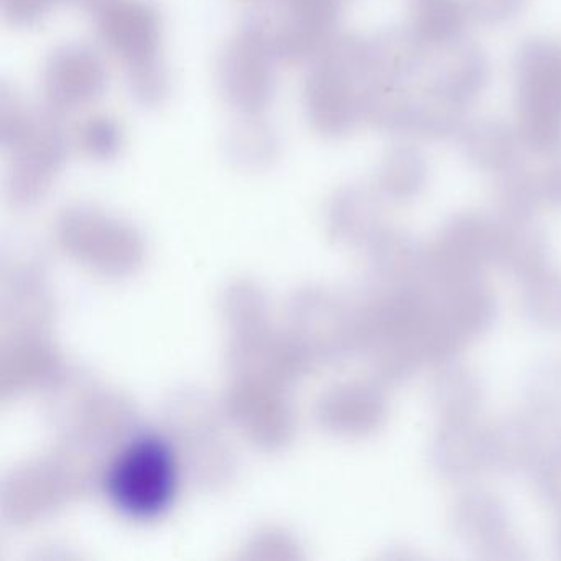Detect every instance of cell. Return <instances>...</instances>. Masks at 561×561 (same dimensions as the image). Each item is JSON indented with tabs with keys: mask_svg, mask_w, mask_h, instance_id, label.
<instances>
[{
	"mask_svg": "<svg viewBox=\"0 0 561 561\" xmlns=\"http://www.w3.org/2000/svg\"><path fill=\"white\" fill-rule=\"evenodd\" d=\"M484 400L481 379L471 367L449 363L438 367L430 389L433 412L443 422L474 420Z\"/></svg>",
	"mask_w": 561,
	"mask_h": 561,
	"instance_id": "cell-19",
	"label": "cell"
},
{
	"mask_svg": "<svg viewBox=\"0 0 561 561\" xmlns=\"http://www.w3.org/2000/svg\"><path fill=\"white\" fill-rule=\"evenodd\" d=\"M525 0H466L469 15L485 25H501L517 18Z\"/></svg>",
	"mask_w": 561,
	"mask_h": 561,
	"instance_id": "cell-30",
	"label": "cell"
},
{
	"mask_svg": "<svg viewBox=\"0 0 561 561\" xmlns=\"http://www.w3.org/2000/svg\"><path fill=\"white\" fill-rule=\"evenodd\" d=\"M369 84L366 37H337L314 58L305 81V116L313 130L328 139L353 133L364 121Z\"/></svg>",
	"mask_w": 561,
	"mask_h": 561,
	"instance_id": "cell-2",
	"label": "cell"
},
{
	"mask_svg": "<svg viewBox=\"0 0 561 561\" xmlns=\"http://www.w3.org/2000/svg\"><path fill=\"white\" fill-rule=\"evenodd\" d=\"M370 83L410 84L428 67L430 48L412 28H387L366 37Z\"/></svg>",
	"mask_w": 561,
	"mask_h": 561,
	"instance_id": "cell-14",
	"label": "cell"
},
{
	"mask_svg": "<svg viewBox=\"0 0 561 561\" xmlns=\"http://www.w3.org/2000/svg\"><path fill=\"white\" fill-rule=\"evenodd\" d=\"M436 50L438 54L430 58L426 67V88L468 110L488 87V57L479 45L465 38Z\"/></svg>",
	"mask_w": 561,
	"mask_h": 561,
	"instance_id": "cell-11",
	"label": "cell"
},
{
	"mask_svg": "<svg viewBox=\"0 0 561 561\" xmlns=\"http://www.w3.org/2000/svg\"><path fill=\"white\" fill-rule=\"evenodd\" d=\"M497 219L479 211L451 216L428 248V272L423 287L428 290L481 277L494 262Z\"/></svg>",
	"mask_w": 561,
	"mask_h": 561,
	"instance_id": "cell-7",
	"label": "cell"
},
{
	"mask_svg": "<svg viewBox=\"0 0 561 561\" xmlns=\"http://www.w3.org/2000/svg\"><path fill=\"white\" fill-rule=\"evenodd\" d=\"M106 88V64L90 45H61L45 61L42 73L45 106L60 116L96 103Z\"/></svg>",
	"mask_w": 561,
	"mask_h": 561,
	"instance_id": "cell-9",
	"label": "cell"
},
{
	"mask_svg": "<svg viewBox=\"0 0 561 561\" xmlns=\"http://www.w3.org/2000/svg\"><path fill=\"white\" fill-rule=\"evenodd\" d=\"M60 114L32 110L2 88L0 146L11 156L12 188L27 196L47 188L70 153V136Z\"/></svg>",
	"mask_w": 561,
	"mask_h": 561,
	"instance_id": "cell-5",
	"label": "cell"
},
{
	"mask_svg": "<svg viewBox=\"0 0 561 561\" xmlns=\"http://www.w3.org/2000/svg\"><path fill=\"white\" fill-rule=\"evenodd\" d=\"M468 18L462 0H415L409 27L433 50L461 41Z\"/></svg>",
	"mask_w": 561,
	"mask_h": 561,
	"instance_id": "cell-21",
	"label": "cell"
},
{
	"mask_svg": "<svg viewBox=\"0 0 561 561\" xmlns=\"http://www.w3.org/2000/svg\"><path fill=\"white\" fill-rule=\"evenodd\" d=\"M123 129L116 119L107 116L91 117L78 130V144L91 159H114L123 149Z\"/></svg>",
	"mask_w": 561,
	"mask_h": 561,
	"instance_id": "cell-27",
	"label": "cell"
},
{
	"mask_svg": "<svg viewBox=\"0 0 561 561\" xmlns=\"http://www.w3.org/2000/svg\"><path fill=\"white\" fill-rule=\"evenodd\" d=\"M462 156L474 169L488 173L505 172L522 163V144L517 127L499 119L468 121L458 134Z\"/></svg>",
	"mask_w": 561,
	"mask_h": 561,
	"instance_id": "cell-15",
	"label": "cell"
},
{
	"mask_svg": "<svg viewBox=\"0 0 561 561\" xmlns=\"http://www.w3.org/2000/svg\"><path fill=\"white\" fill-rule=\"evenodd\" d=\"M534 472L538 495L550 507L561 511V443L541 455Z\"/></svg>",
	"mask_w": 561,
	"mask_h": 561,
	"instance_id": "cell-29",
	"label": "cell"
},
{
	"mask_svg": "<svg viewBox=\"0 0 561 561\" xmlns=\"http://www.w3.org/2000/svg\"><path fill=\"white\" fill-rule=\"evenodd\" d=\"M228 149L236 159L267 160L277 153V139L261 117H242L229 136Z\"/></svg>",
	"mask_w": 561,
	"mask_h": 561,
	"instance_id": "cell-26",
	"label": "cell"
},
{
	"mask_svg": "<svg viewBox=\"0 0 561 561\" xmlns=\"http://www.w3.org/2000/svg\"><path fill=\"white\" fill-rule=\"evenodd\" d=\"M374 267L390 288L425 285L428 248L410 232L380 231L374 238Z\"/></svg>",
	"mask_w": 561,
	"mask_h": 561,
	"instance_id": "cell-17",
	"label": "cell"
},
{
	"mask_svg": "<svg viewBox=\"0 0 561 561\" xmlns=\"http://www.w3.org/2000/svg\"><path fill=\"white\" fill-rule=\"evenodd\" d=\"M433 471L449 482H466L489 468L488 428L474 420L443 422L430 445Z\"/></svg>",
	"mask_w": 561,
	"mask_h": 561,
	"instance_id": "cell-12",
	"label": "cell"
},
{
	"mask_svg": "<svg viewBox=\"0 0 561 561\" xmlns=\"http://www.w3.org/2000/svg\"><path fill=\"white\" fill-rule=\"evenodd\" d=\"M101 44L119 58L127 90L139 106L159 107L169 98L163 64V22L150 0H100L93 9Z\"/></svg>",
	"mask_w": 561,
	"mask_h": 561,
	"instance_id": "cell-1",
	"label": "cell"
},
{
	"mask_svg": "<svg viewBox=\"0 0 561 561\" xmlns=\"http://www.w3.org/2000/svg\"><path fill=\"white\" fill-rule=\"evenodd\" d=\"M428 291L443 320L466 344L484 336L495 323L497 301L481 277L455 282Z\"/></svg>",
	"mask_w": 561,
	"mask_h": 561,
	"instance_id": "cell-13",
	"label": "cell"
},
{
	"mask_svg": "<svg viewBox=\"0 0 561 561\" xmlns=\"http://www.w3.org/2000/svg\"><path fill=\"white\" fill-rule=\"evenodd\" d=\"M540 379L531 387V403L541 409H560L561 407V369L548 367L540 374Z\"/></svg>",
	"mask_w": 561,
	"mask_h": 561,
	"instance_id": "cell-31",
	"label": "cell"
},
{
	"mask_svg": "<svg viewBox=\"0 0 561 561\" xmlns=\"http://www.w3.org/2000/svg\"><path fill=\"white\" fill-rule=\"evenodd\" d=\"M453 534L471 547L476 557L488 561H515L524 558L511 530L504 502L492 492H465L456 499L449 514Z\"/></svg>",
	"mask_w": 561,
	"mask_h": 561,
	"instance_id": "cell-10",
	"label": "cell"
},
{
	"mask_svg": "<svg viewBox=\"0 0 561 561\" xmlns=\"http://www.w3.org/2000/svg\"><path fill=\"white\" fill-rule=\"evenodd\" d=\"M252 2H254V0H252Z\"/></svg>",
	"mask_w": 561,
	"mask_h": 561,
	"instance_id": "cell-34",
	"label": "cell"
},
{
	"mask_svg": "<svg viewBox=\"0 0 561 561\" xmlns=\"http://www.w3.org/2000/svg\"><path fill=\"white\" fill-rule=\"evenodd\" d=\"M179 481L172 445L157 433H140L111 462L104 489L121 514L144 522L153 520L172 507Z\"/></svg>",
	"mask_w": 561,
	"mask_h": 561,
	"instance_id": "cell-4",
	"label": "cell"
},
{
	"mask_svg": "<svg viewBox=\"0 0 561 561\" xmlns=\"http://www.w3.org/2000/svg\"><path fill=\"white\" fill-rule=\"evenodd\" d=\"M65 2H75V4L93 9L100 0H0V9L9 24L15 27H34L57 5Z\"/></svg>",
	"mask_w": 561,
	"mask_h": 561,
	"instance_id": "cell-28",
	"label": "cell"
},
{
	"mask_svg": "<svg viewBox=\"0 0 561 561\" xmlns=\"http://www.w3.org/2000/svg\"><path fill=\"white\" fill-rule=\"evenodd\" d=\"M541 202H543V195H541L540 175H535L522 163L499 173L494 188L499 221L534 219Z\"/></svg>",
	"mask_w": 561,
	"mask_h": 561,
	"instance_id": "cell-22",
	"label": "cell"
},
{
	"mask_svg": "<svg viewBox=\"0 0 561 561\" xmlns=\"http://www.w3.org/2000/svg\"><path fill=\"white\" fill-rule=\"evenodd\" d=\"M557 548H558V554H560V558H561V522H560V525H558V530H557Z\"/></svg>",
	"mask_w": 561,
	"mask_h": 561,
	"instance_id": "cell-33",
	"label": "cell"
},
{
	"mask_svg": "<svg viewBox=\"0 0 561 561\" xmlns=\"http://www.w3.org/2000/svg\"><path fill=\"white\" fill-rule=\"evenodd\" d=\"M376 367L380 379L387 383H402L412 379L425 366L422 353L413 336H386L376 341Z\"/></svg>",
	"mask_w": 561,
	"mask_h": 561,
	"instance_id": "cell-24",
	"label": "cell"
},
{
	"mask_svg": "<svg viewBox=\"0 0 561 561\" xmlns=\"http://www.w3.org/2000/svg\"><path fill=\"white\" fill-rule=\"evenodd\" d=\"M337 221L343 232L354 239L379 234L380 206L376 196L364 188H351L337 199Z\"/></svg>",
	"mask_w": 561,
	"mask_h": 561,
	"instance_id": "cell-25",
	"label": "cell"
},
{
	"mask_svg": "<svg viewBox=\"0 0 561 561\" xmlns=\"http://www.w3.org/2000/svg\"><path fill=\"white\" fill-rule=\"evenodd\" d=\"M543 202L554 208H561V149L551 153L550 163L540 175Z\"/></svg>",
	"mask_w": 561,
	"mask_h": 561,
	"instance_id": "cell-32",
	"label": "cell"
},
{
	"mask_svg": "<svg viewBox=\"0 0 561 561\" xmlns=\"http://www.w3.org/2000/svg\"><path fill=\"white\" fill-rule=\"evenodd\" d=\"M275 64L262 45L239 31L219 55L216 70L225 103L242 117H262L277 91Z\"/></svg>",
	"mask_w": 561,
	"mask_h": 561,
	"instance_id": "cell-8",
	"label": "cell"
},
{
	"mask_svg": "<svg viewBox=\"0 0 561 561\" xmlns=\"http://www.w3.org/2000/svg\"><path fill=\"white\" fill-rule=\"evenodd\" d=\"M524 317L541 330H561V272L548 265L524 280L520 295Z\"/></svg>",
	"mask_w": 561,
	"mask_h": 561,
	"instance_id": "cell-23",
	"label": "cell"
},
{
	"mask_svg": "<svg viewBox=\"0 0 561 561\" xmlns=\"http://www.w3.org/2000/svg\"><path fill=\"white\" fill-rule=\"evenodd\" d=\"M497 222L494 262L505 274L524 282L550 265V244L534 219Z\"/></svg>",
	"mask_w": 561,
	"mask_h": 561,
	"instance_id": "cell-18",
	"label": "cell"
},
{
	"mask_svg": "<svg viewBox=\"0 0 561 561\" xmlns=\"http://www.w3.org/2000/svg\"><path fill=\"white\" fill-rule=\"evenodd\" d=\"M517 133L525 149L551 156L561 149V45L528 38L514 60Z\"/></svg>",
	"mask_w": 561,
	"mask_h": 561,
	"instance_id": "cell-6",
	"label": "cell"
},
{
	"mask_svg": "<svg viewBox=\"0 0 561 561\" xmlns=\"http://www.w3.org/2000/svg\"><path fill=\"white\" fill-rule=\"evenodd\" d=\"M489 468L502 474L534 471L543 455L537 423L527 416H508L488 428Z\"/></svg>",
	"mask_w": 561,
	"mask_h": 561,
	"instance_id": "cell-16",
	"label": "cell"
},
{
	"mask_svg": "<svg viewBox=\"0 0 561 561\" xmlns=\"http://www.w3.org/2000/svg\"><path fill=\"white\" fill-rule=\"evenodd\" d=\"M341 12V0H254L241 32L277 64H305L336 41Z\"/></svg>",
	"mask_w": 561,
	"mask_h": 561,
	"instance_id": "cell-3",
	"label": "cell"
},
{
	"mask_svg": "<svg viewBox=\"0 0 561 561\" xmlns=\"http://www.w3.org/2000/svg\"><path fill=\"white\" fill-rule=\"evenodd\" d=\"M425 153L413 146H399L383 157L377 172V188L393 203H410L422 195L428 183Z\"/></svg>",
	"mask_w": 561,
	"mask_h": 561,
	"instance_id": "cell-20",
	"label": "cell"
}]
</instances>
